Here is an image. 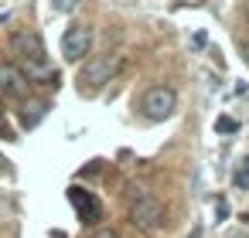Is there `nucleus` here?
Masks as SVG:
<instances>
[{"label":"nucleus","instance_id":"dca6fc26","mask_svg":"<svg viewBox=\"0 0 249 238\" xmlns=\"http://www.w3.org/2000/svg\"><path fill=\"white\" fill-rule=\"evenodd\" d=\"M188 238H201V228H198V224H195V228H191V235H188Z\"/></svg>","mask_w":249,"mask_h":238},{"label":"nucleus","instance_id":"4468645a","mask_svg":"<svg viewBox=\"0 0 249 238\" xmlns=\"http://www.w3.org/2000/svg\"><path fill=\"white\" fill-rule=\"evenodd\" d=\"M92 238H120V231L116 228H99V231H92Z\"/></svg>","mask_w":249,"mask_h":238},{"label":"nucleus","instance_id":"1a4fd4ad","mask_svg":"<svg viewBox=\"0 0 249 238\" xmlns=\"http://www.w3.org/2000/svg\"><path fill=\"white\" fill-rule=\"evenodd\" d=\"M48 109H52V102H48V99H31V102H24V106H21V116H18V119H21V126H24V129H35V126L48 116Z\"/></svg>","mask_w":249,"mask_h":238},{"label":"nucleus","instance_id":"0eeeda50","mask_svg":"<svg viewBox=\"0 0 249 238\" xmlns=\"http://www.w3.org/2000/svg\"><path fill=\"white\" fill-rule=\"evenodd\" d=\"M31 89V82L24 79V72L18 65H0V92H7L14 99H24Z\"/></svg>","mask_w":249,"mask_h":238},{"label":"nucleus","instance_id":"ddd939ff","mask_svg":"<svg viewBox=\"0 0 249 238\" xmlns=\"http://www.w3.org/2000/svg\"><path fill=\"white\" fill-rule=\"evenodd\" d=\"M0 136H4V140H18V136H14V129L7 126V119H4V112H0Z\"/></svg>","mask_w":249,"mask_h":238},{"label":"nucleus","instance_id":"f257e3e1","mask_svg":"<svg viewBox=\"0 0 249 238\" xmlns=\"http://www.w3.org/2000/svg\"><path fill=\"white\" fill-rule=\"evenodd\" d=\"M120 68H123V55H120V51H103V55H92V58L79 68V89H82V85L96 89V85L109 82Z\"/></svg>","mask_w":249,"mask_h":238},{"label":"nucleus","instance_id":"f3484780","mask_svg":"<svg viewBox=\"0 0 249 238\" xmlns=\"http://www.w3.org/2000/svg\"><path fill=\"white\" fill-rule=\"evenodd\" d=\"M4 218H7V204H4V201H0V221H4Z\"/></svg>","mask_w":249,"mask_h":238},{"label":"nucleus","instance_id":"9d476101","mask_svg":"<svg viewBox=\"0 0 249 238\" xmlns=\"http://www.w3.org/2000/svg\"><path fill=\"white\" fill-rule=\"evenodd\" d=\"M235 187H242V190L249 187V157H246V160L239 163V170H235Z\"/></svg>","mask_w":249,"mask_h":238},{"label":"nucleus","instance_id":"aec40b11","mask_svg":"<svg viewBox=\"0 0 249 238\" xmlns=\"http://www.w3.org/2000/svg\"><path fill=\"white\" fill-rule=\"evenodd\" d=\"M246 221H249V214H246Z\"/></svg>","mask_w":249,"mask_h":238},{"label":"nucleus","instance_id":"39448f33","mask_svg":"<svg viewBox=\"0 0 249 238\" xmlns=\"http://www.w3.org/2000/svg\"><path fill=\"white\" fill-rule=\"evenodd\" d=\"M69 201H72V207H75V214H79L82 224H96V221L103 218V204H99L89 190H82L79 184L69 187Z\"/></svg>","mask_w":249,"mask_h":238},{"label":"nucleus","instance_id":"6ab92c4d","mask_svg":"<svg viewBox=\"0 0 249 238\" xmlns=\"http://www.w3.org/2000/svg\"><path fill=\"white\" fill-rule=\"evenodd\" d=\"M246 17H249V7H246Z\"/></svg>","mask_w":249,"mask_h":238},{"label":"nucleus","instance_id":"9b49d317","mask_svg":"<svg viewBox=\"0 0 249 238\" xmlns=\"http://www.w3.org/2000/svg\"><path fill=\"white\" fill-rule=\"evenodd\" d=\"M215 129H218V133H235L239 123H235L232 116H218V119H215Z\"/></svg>","mask_w":249,"mask_h":238},{"label":"nucleus","instance_id":"2eb2a0df","mask_svg":"<svg viewBox=\"0 0 249 238\" xmlns=\"http://www.w3.org/2000/svg\"><path fill=\"white\" fill-rule=\"evenodd\" d=\"M0 174H11V160H7L4 153H0Z\"/></svg>","mask_w":249,"mask_h":238},{"label":"nucleus","instance_id":"7ed1b4c3","mask_svg":"<svg viewBox=\"0 0 249 238\" xmlns=\"http://www.w3.org/2000/svg\"><path fill=\"white\" fill-rule=\"evenodd\" d=\"M160 221H164V204H160V201L140 194V197L130 204V224H133V228H140V231H154Z\"/></svg>","mask_w":249,"mask_h":238},{"label":"nucleus","instance_id":"a211bd4d","mask_svg":"<svg viewBox=\"0 0 249 238\" xmlns=\"http://www.w3.org/2000/svg\"><path fill=\"white\" fill-rule=\"evenodd\" d=\"M242 55H246V62H249V41H242Z\"/></svg>","mask_w":249,"mask_h":238},{"label":"nucleus","instance_id":"6e6552de","mask_svg":"<svg viewBox=\"0 0 249 238\" xmlns=\"http://www.w3.org/2000/svg\"><path fill=\"white\" fill-rule=\"evenodd\" d=\"M24 72L28 82H38V85H58V68L48 65V58H35V62H21L18 65Z\"/></svg>","mask_w":249,"mask_h":238},{"label":"nucleus","instance_id":"f03ea898","mask_svg":"<svg viewBox=\"0 0 249 238\" xmlns=\"http://www.w3.org/2000/svg\"><path fill=\"white\" fill-rule=\"evenodd\" d=\"M174 109H178V92L171 85H150L140 99V112L150 123H164L167 116H174Z\"/></svg>","mask_w":249,"mask_h":238},{"label":"nucleus","instance_id":"423d86ee","mask_svg":"<svg viewBox=\"0 0 249 238\" xmlns=\"http://www.w3.org/2000/svg\"><path fill=\"white\" fill-rule=\"evenodd\" d=\"M11 48H14V55H21V62L45 58V41H41V34H38V31H14Z\"/></svg>","mask_w":249,"mask_h":238},{"label":"nucleus","instance_id":"f8f14e48","mask_svg":"<svg viewBox=\"0 0 249 238\" xmlns=\"http://www.w3.org/2000/svg\"><path fill=\"white\" fill-rule=\"evenodd\" d=\"M215 218H218V221H225V218H229V201H225V197H218V201H215Z\"/></svg>","mask_w":249,"mask_h":238},{"label":"nucleus","instance_id":"20e7f679","mask_svg":"<svg viewBox=\"0 0 249 238\" xmlns=\"http://www.w3.org/2000/svg\"><path fill=\"white\" fill-rule=\"evenodd\" d=\"M92 51V28L89 24H72L62 34V55L65 62H82V55Z\"/></svg>","mask_w":249,"mask_h":238}]
</instances>
